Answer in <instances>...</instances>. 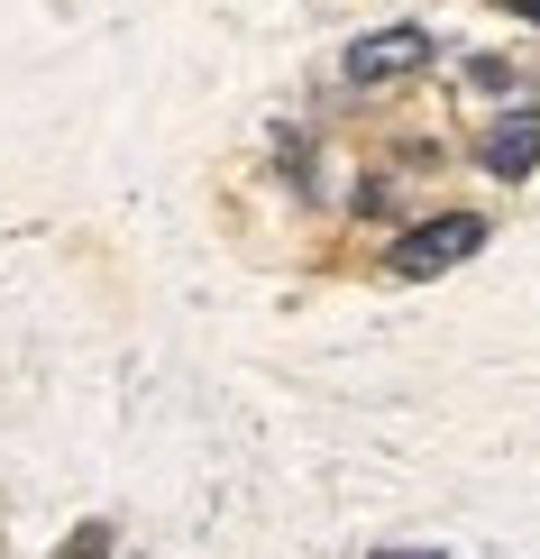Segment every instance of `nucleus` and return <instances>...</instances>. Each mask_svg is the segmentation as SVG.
Listing matches in <instances>:
<instances>
[{"instance_id": "f257e3e1", "label": "nucleus", "mask_w": 540, "mask_h": 559, "mask_svg": "<svg viewBox=\"0 0 540 559\" xmlns=\"http://www.w3.org/2000/svg\"><path fill=\"white\" fill-rule=\"evenodd\" d=\"M477 248H485V221H477V212H440V221L404 229L385 266H394V275H412V285H421V275H449L458 258H477Z\"/></svg>"}, {"instance_id": "f03ea898", "label": "nucleus", "mask_w": 540, "mask_h": 559, "mask_svg": "<svg viewBox=\"0 0 540 559\" xmlns=\"http://www.w3.org/2000/svg\"><path fill=\"white\" fill-rule=\"evenodd\" d=\"M431 64V28H375L348 46V83H404Z\"/></svg>"}, {"instance_id": "7ed1b4c3", "label": "nucleus", "mask_w": 540, "mask_h": 559, "mask_svg": "<svg viewBox=\"0 0 540 559\" xmlns=\"http://www.w3.org/2000/svg\"><path fill=\"white\" fill-rule=\"evenodd\" d=\"M477 156H485V175H504V183H513V175H531V166H540V110H531V102H523V110H504V120L477 138Z\"/></svg>"}, {"instance_id": "20e7f679", "label": "nucleus", "mask_w": 540, "mask_h": 559, "mask_svg": "<svg viewBox=\"0 0 540 559\" xmlns=\"http://www.w3.org/2000/svg\"><path fill=\"white\" fill-rule=\"evenodd\" d=\"M101 550H110V523H83V532H74V542H64L56 559H101Z\"/></svg>"}, {"instance_id": "39448f33", "label": "nucleus", "mask_w": 540, "mask_h": 559, "mask_svg": "<svg viewBox=\"0 0 540 559\" xmlns=\"http://www.w3.org/2000/svg\"><path fill=\"white\" fill-rule=\"evenodd\" d=\"M385 559H440V550H385Z\"/></svg>"}]
</instances>
